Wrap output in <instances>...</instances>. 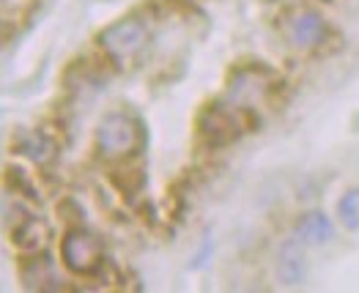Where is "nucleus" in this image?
Returning <instances> with one entry per match:
<instances>
[{"mask_svg":"<svg viewBox=\"0 0 359 293\" xmlns=\"http://www.w3.org/2000/svg\"><path fill=\"white\" fill-rule=\"evenodd\" d=\"M140 146H143V126L132 113L113 110L99 121L93 135V148L104 162H123L135 156Z\"/></svg>","mask_w":359,"mask_h":293,"instance_id":"nucleus-1","label":"nucleus"},{"mask_svg":"<svg viewBox=\"0 0 359 293\" xmlns=\"http://www.w3.org/2000/svg\"><path fill=\"white\" fill-rule=\"evenodd\" d=\"M149 41V25L140 17H121V20H116L113 25H107L96 36V44L104 53V58L110 60L113 66H118V69L135 66L140 60V55L146 53Z\"/></svg>","mask_w":359,"mask_h":293,"instance_id":"nucleus-2","label":"nucleus"},{"mask_svg":"<svg viewBox=\"0 0 359 293\" xmlns=\"http://www.w3.org/2000/svg\"><path fill=\"white\" fill-rule=\"evenodd\" d=\"M60 261L77 277H93L104 266L102 241L86 228H72L60 241Z\"/></svg>","mask_w":359,"mask_h":293,"instance_id":"nucleus-3","label":"nucleus"},{"mask_svg":"<svg viewBox=\"0 0 359 293\" xmlns=\"http://www.w3.org/2000/svg\"><path fill=\"white\" fill-rule=\"evenodd\" d=\"M198 132H201V140L209 148L231 146L241 137L239 113L225 107V104H209L198 116Z\"/></svg>","mask_w":359,"mask_h":293,"instance_id":"nucleus-4","label":"nucleus"},{"mask_svg":"<svg viewBox=\"0 0 359 293\" xmlns=\"http://www.w3.org/2000/svg\"><path fill=\"white\" fill-rule=\"evenodd\" d=\"M6 228L11 236V244L25 252V255H36L47 247L50 241V225L39 217V214H30L20 205V217H8L6 219Z\"/></svg>","mask_w":359,"mask_h":293,"instance_id":"nucleus-5","label":"nucleus"},{"mask_svg":"<svg viewBox=\"0 0 359 293\" xmlns=\"http://www.w3.org/2000/svg\"><path fill=\"white\" fill-rule=\"evenodd\" d=\"M285 36H288V41H291L297 50L310 53V50H316V47H321V44L327 41L330 25H327V20H324L318 11L302 8V11L288 17V22H285Z\"/></svg>","mask_w":359,"mask_h":293,"instance_id":"nucleus-6","label":"nucleus"},{"mask_svg":"<svg viewBox=\"0 0 359 293\" xmlns=\"http://www.w3.org/2000/svg\"><path fill=\"white\" fill-rule=\"evenodd\" d=\"M304 241L302 238H288L283 241L280 247V255H277V277L283 285L288 288H299L307 282V274H310V266H307V252H304Z\"/></svg>","mask_w":359,"mask_h":293,"instance_id":"nucleus-7","label":"nucleus"},{"mask_svg":"<svg viewBox=\"0 0 359 293\" xmlns=\"http://www.w3.org/2000/svg\"><path fill=\"white\" fill-rule=\"evenodd\" d=\"M294 236L302 238L307 247H321V244L334 238V225L324 211H307L297 219Z\"/></svg>","mask_w":359,"mask_h":293,"instance_id":"nucleus-8","label":"nucleus"},{"mask_svg":"<svg viewBox=\"0 0 359 293\" xmlns=\"http://www.w3.org/2000/svg\"><path fill=\"white\" fill-rule=\"evenodd\" d=\"M22 282H25V288L30 291H50V288H58V285H53V282H58V274H55V268L53 264L47 261V255H33L28 258V264L22 268Z\"/></svg>","mask_w":359,"mask_h":293,"instance_id":"nucleus-9","label":"nucleus"},{"mask_svg":"<svg viewBox=\"0 0 359 293\" xmlns=\"http://www.w3.org/2000/svg\"><path fill=\"white\" fill-rule=\"evenodd\" d=\"M337 219L346 231H359V186H351L337 200Z\"/></svg>","mask_w":359,"mask_h":293,"instance_id":"nucleus-10","label":"nucleus"},{"mask_svg":"<svg viewBox=\"0 0 359 293\" xmlns=\"http://www.w3.org/2000/svg\"><path fill=\"white\" fill-rule=\"evenodd\" d=\"M22 154H28L30 159H36L39 165H44V162H50L53 159V143L44 137V135H28L25 140H22Z\"/></svg>","mask_w":359,"mask_h":293,"instance_id":"nucleus-11","label":"nucleus"}]
</instances>
